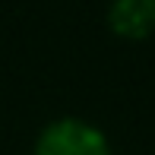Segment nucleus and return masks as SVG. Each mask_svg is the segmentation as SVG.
<instances>
[{"mask_svg": "<svg viewBox=\"0 0 155 155\" xmlns=\"http://www.w3.org/2000/svg\"><path fill=\"white\" fill-rule=\"evenodd\" d=\"M35 155H111V146L95 124L79 117H60L38 133Z\"/></svg>", "mask_w": 155, "mask_h": 155, "instance_id": "f257e3e1", "label": "nucleus"}, {"mask_svg": "<svg viewBox=\"0 0 155 155\" xmlns=\"http://www.w3.org/2000/svg\"><path fill=\"white\" fill-rule=\"evenodd\" d=\"M108 25L124 38H146L155 32V0H111Z\"/></svg>", "mask_w": 155, "mask_h": 155, "instance_id": "f03ea898", "label": "nucleus"}]
</instances>
